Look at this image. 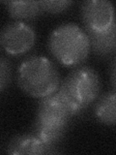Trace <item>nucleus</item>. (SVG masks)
Here are the masks:
<instances>
[{"instance_id":"20e7f679","label":"nucleus","mask_w":116,"mask_h":155,"mask_svg":"<svg viewBox=\"0 0 116 155\" xmlns=\"http://www.w3.org/2000/svg\"><path fill=\"white\" fill-rule=\"evenodd\" d=\"M36 35L34 29L21 21L7 24L1 31V45L7 53L21 55L30 51L35 44Z\"/></svg>"},{"instance_id":"7ed1b4c3","label":"nucleus","mask_w":116,"mask_h":155,"mask_svg":"<svg viewBox=\"0 0 116 155\" xmlns=\"http://www.w3.org/2000/svg\"><path fill=\"white\" fill-rule=\"evenodd\" d=\"M100 90L99 76L93 68L88 66L72 70L58 88L74 115L86 109L98 97Z\"/></svg>"},{"instance_id":"9b49d317","label":"nucleus","mask_w":116,"mask_h":155,"mask_svg":"<svg viewBox=\"0 0 116 155\" xmlns=\"http://www.w3.org/2000/svg\"><path fill=\"white\" fill-rule=\"evenodd\" d=\"M10 77H11V70H10L9 61L4 57L1 58L0 62V90L3 91L9 84Z\"/></svg>"},{"instance_id":"f257e3e1","label":"nucleus","mask_w":116,"mask_h":155,"mask_svg":"<svg viewBox=\"0 0 116 155\" xmlns=\"http://www.w3.org/2000/svg\"><path fill=\"white\" fill-rule=\"evenodd\" d=\"M19 87L29 96L44 98L53 94L60 86V77L54 64L45 56H31L18 71Z\"/></svg>"},{"instance_id":"9d476101","label":"nucleus","mask_w":116,"mask_h":155,"mask_svg":"<svg viewBox=\"0 0 116 155\" xmlns=\"http://www.w3.org/2000/svg\"><path fill=\"white\" fill-rule=\"evenodd\" d=\"M41 7L43 11L51 14H58L64 12L71 6L72 1H66V0H61V1H41Z\"/></svg>"},{"instance_id":"f8f14e48","label":"nucleus","mask_w":116,"mask_h":155,"mask_svg":"<svg viewBox=\"0 0 116 155\" xmlns=\"http://www.w3.org/2000/svg\"><path fill=\"white\" fill-rule=\"evenodd\" d=\"M110 81L114 89L116 90V57L110 67Z\"/></svg>"},{"instance_id":"1a4fd4ad","label":"nucleus","mask_w":116,"mask_h":155,"mask_svg":"<svg viewBox=\"0 0 116 155\" xmlns=\"http://www.w3.org/2000/svg\"><path fill=\"white\" fill-rule=\"evenodd\" d=\"M7 10L11 17L18 19H31L43 11L40 2L37 1H8Z\"/></svg>"},{"instance_id":"6e6552de","label":"nucleus","mask_w":116,"mask_h":155,"mask_svg":"<svg viewBox=\"0 0 116 155\" xmlns=\"http://www.w3.org/2000/svg\"><path fill=\"white\" fill-rule=\"evenodd\" d=\"M95 115L105 125H116V90L105 93L95 107Z\"/></svg>"},{"instance_id":"f03ea898","label":"nucleus","mask_w":116,"mask_h":155,"mask_svg":"<svg viewBox=\"0 0 116 155\" xmlns=\"http://www.w3.org/2000/svg\"><path fill=\"white\" fill-rule=\"evenodd\" d=\"M48 48L61 64L77 66L87 58L91 46L86 31L74 23H66L51 32Z\"/></svg>"},{"instance_id":"423d86ee","label":"nucleus","mask_w":116,"mask_h":155,"mask_svg":"<svg viewBox=\"0 0 116 155\" xmlns=\"http://www.w3.org/2000/svg\"><path fill=\"white\" fill-rule=\"evenodd\" d=\"M91 48L101 58H108L116 54V21L109 29L103 32L86 30Z\"/></svg>"},{"instance_id":"39448f33","label":"nucleus","mask_w":116,"mask_h":155,"mask_svg":"<svg viewBox=\"0 0 116 155\" xmlns=\"http://www.w3.org/2000/svg\"><path fill=\"white\" fill-rule=\"evenodd\" d=\"M81 18L85 30L103 32L109 29L116 21L114 7L105 0H89L82 3Z\"/></svg>"},{"instance_id":"0eeeda50","label":"nucleus","mask_w":116,"mask_h":155,"mask_svg":"<svg viewBox=\"0 0 116 155\" xmlns=\"http://www.w3.org/2000/svg\"><path fill=\"white\" fill-rule=\"evenodd\" d=\"M47 147L35 135H22L14 138L7 147L8 154H47L51 153Z\"/></svg>"}]
</instances>
